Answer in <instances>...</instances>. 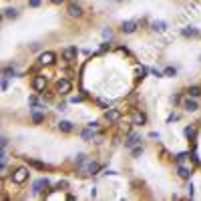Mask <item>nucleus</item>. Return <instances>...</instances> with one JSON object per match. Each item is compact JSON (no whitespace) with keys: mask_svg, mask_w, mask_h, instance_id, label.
Wrapping results in <instances>:
<instances>
[{"mask_svg":"<svg viewBox=\"0 0 201 201\" xmlns=\"http://www.w3.org/2000/svg\"><path fill=\"white\" fill-rule=\"evenodd\" d=\"M26 179H28V169L26 167H18L12 173V181L14 183H24Z\"/></svg>","mask_w":201,"mask_h":201,"instance_id":"1","label":"nucleus"},{"mask_svg":"<svg viewBox=\"0 0 201 201\" xmlns=\"http://www.w3.org/2000/svg\"><path fill=\"white\" fill-rule=\"evenodd\" d=\"M121 117H123V113H121V109H109L105 113V119L109 123H119L121 121Z\"/></svg>","mask_w":201,"mask_h":201,"instance_id":"2","label":"nucleus"},{"mask_svg":"<svg viewBox=\"0 0 201 201\" xmlns=\"http://www.w3.org/2000/svg\"><path fill=\"white\" fill-rule=\"evenodd\" d=\"M76 54H79V48H76V46H68V48L62 50V58H65L66 62H72L76 58Z\"/></svg>","mask_w":201,"mask_h":201,"instance_id":"3","label":"nucleus"},{"mask_svg":"<svg viewBox=\"0 0 201 201\" xmlns=\"http://www.w3.org/2000/svg\"><path fill=\"white\" fill-rule=\"evenodd\" d=\"M71 89H72V85H71V80H66V79H61V80L57 83V91L61 93V95L71 93Z\"/></svg>","mask_w":201,"mask_h":201,"instance_id":"4","label":"nucleus"},{"mask_svg":"<svg viewBox=\"0 0 201 201\" xmlns=\"http://www.w3.org/2000/svg\"><path fill=\"white\" fill-rule=\"evenodd\" d=\"M32 89L34 91H44L46 89V76H40V75L34 76L32 79Z\"/></svg>","mask_w":201,"mask_h":201,"instance_id":"5","label":"nucleus"},{"mask_svg":"<svg viewBox=\"0 0 201 201\" xmlns=\"http://www.w3.org/2000/svg\"><path fill=\"white\" fill-rule=\"evenodd\" d=\"M131 121H133V125H145V123H147V115L141 113V111H135V113L131 115Z\"/></svg>","mask_w":201,"mask_h":201,"instance_id":"6","label":"nucleus"},{"mask_svg":"<svg viewBox=\"0 0 201 201\" xmlns=\"http://www.w3.org/2000/svg\"><path fill=\"white\" fill-rule=\"evenodd\" d=\"M68 16H72V18H79V16H83V8H80L76 2L68 4Z\"/></svg>","mask_w":201,"mask_h":201,"instance_id":"7","label":"nucleus"},{"mask_svg":"<svg viewBox=\"0 0 201 201\" xmlns=\"http://www.w3.org/2000/svg\"><path fill=\"white\" fill-rule=\"evenodd\" d=\"M191 173H193V171H191V167H185V165L183 163H179V169H177V175L181 179H189L191 177Z\"/></svg>","mask_w":201,"mask_h":201,"instance_id":"8","label":"nucleus"},{"mask_svg":"<svg viewBox=\"0 0 201 201\" xmlns=\"http://www.w3.org/2000/svg\"><path fill=\"white\" fill-rule=\"evenodd\" d=\"M135 28H137V22H135V20H127V22H123V24H121V30L125 32V34L135 32Z\"/></svg>","mask_w":201,"mask_h":201,"instance_id":"9","label":"nucleus"},{"mask_svg":"<svg viewBox=\"0 0 201 201\" xmlns=\"http://www.w3.org/2000/svg\"><path fill=\"white\" fill-rule=\"evenodd\" d=\"M38 62H40V65H53L54 62V54L53 53H42L40 58H38Z\"/></svg>","mask_w":201,"mask_h":201,"instance_id":"10","label":"nucleus"},{"mask_svg":"<svg viewBox=\"0 0 201 201\" xmlns=\"http://www.w3.org/2000/svg\"><path fill=\"white\" fill-rule=\"evenodd\" d=\"M42 187H48V179H38V181L32 185V191H34V193H40Z\"/></svg>","mask_w":201,"mask_h":201,"instance_id":"11","label":"nucleus"},{"mask_svg":"<svg viewBox=\"0 0 201 201\" xmlns=\"http://www.w3.org/2000/svg\"><path fill=\"white\" fill-rule=\"evenodd\" d=\"M183 107H185V111H189V113L197 111V103L193 101V97H191V99H185V103H183Z\"/></svg>","mask_w":201,"mask_h":201,"instance_id":"12","label":"nucleus"},{"mask_svg":"<svg viewBox=\"0 0 201 201\" xmlns=\"http://www.w3.org/2000/svg\"><path fill=\"white\" fill-rule=\"evenodd\" d=\"M141 141V135H131V137H127L125 139V145L127 147H133V145H137Z\"/></svg>","mask_w":201,"mask_h":201,"instance_id":"13","label":"nucleus"},{"mask_svg":"<svg viewBox=\"0 0 201 201\" xmlns=\"http://www.w3.org/2000/svg\"><path fill=\"white\" fill-rule=\"evenodd\" d=\"M99 169H101V167H99V163H87V165H85V171H87L89 175H95Z\"/></svg>","mask_w":201,"mask_h":201,"instance_id":"14","label":"nucleus"},{"mask_svg":"<svg viewBox=\"0 0 201 201\" xmlns=\"http://www.w3.org/2000/svg\"><path fill=\"white\" fill-rule=\"evenodd\" d=\"M58 129L65 131V133H71L75 127H72V123H68V121H61V123H58Z\"/></svg>","mask_w":201,"mask_h":201,"instance_id":"15","label":"nucleus"},{"mask_svg":"<svg viewBox=\"0 0 201 201\" xmlns=\"http://www.w3.org/2000/svg\"><path fill=\"white\" fill-rule=\"evenodd\" d=\"M183 36H187V38H189V36H199V30H195V28H189V26H187V28H183Z\"/></svg>","mask_w":201,"mask_h":201,"instance_id":"16","label":"nucleus"},{"mask_svg":"<svg viewBox=\"0 0 201 201\" xmlns=\"http://www.w3.org/2000/svg\"><path fill=\"white\" fill-rule=\"evenodd\" d=\"M187 93H189V97L197 99V97L201 95V87H195V85H193V87H189V91H187Z\"/></svg>","mask_w":201,"mask_h":201,"instance_id":"17","label":"nucleus"},{"mask_svg":"<svg viewBox=\"0 0 201 201\" xmlns=\"http://www.w3.org/2000/svg\"><path fill=\"white\" fill-rule=\"evenodd\" d=\"M4 16L6 18H16L18 12H16V8H4Z\"/></svg>","mask_w":201,"mask_h":201,"instance_id":"18","label":"nucleus"},{"mask_svg":"<svg viewBox=\"0 0 201 201\" xmlns=\"http://www.w3.org/2000/svg\"><path fill=\"white\" fill-rule=\"evenodd\" d=\"M151 26H153V30H165V26H167V24H165V22H161V20H155V22H153L151 24Z\"/></svg>","mask_w":201,"mask_h":201,"instance_id":"19","label":"nucleus"},{"mask_svg":"<svg viewBox=\"0 0 201 201\" xmlns=\"http://www.w3.org/2000/svg\"><path fill=\"white\" fill-rule=\"evenodd\" d=\"M44 121V113H32V123H42Z\"/></svg>","mask_w":201,"mask_h":201,"instance_id":"20","label":"nucleus"},{"mask_svg":"<svg viewBox=\"0 0 201 201\" xmlns=\"http://www.w3.org/2000/svg\"><path fill=\"white\" fill-rule=\"evenodd\" d=\"M93 135H95V133H93V127H89V129H85V131H83V139H85V141L93 139Z\"/></svg>","mask_w":201,"mask_h":201,"instance_id":"21","label":"nucleus"},{"mask_svg":"<svg viewBox=\"0 0 201 201\" xmlns=\"http://www.w3.org/2000/svg\"><path fill=\"white\" fill-rule=\"evenodd\" d=\"M185 137L187 139H195V129L193 127H185Z\"/></svg>","mask_w":201,"mask_h":201,"instance_id":"22","label":"nucleus"},{"mask_svg":"<svg viewBox=\"0 0 201 201\" xmlns=\"http://www.w3.org/2000/svg\"><path fill=\"white\" fill-rule=\"evenodd\" d=\"M28 163H30V165H32V167H36V169H40V171H42V169H46V165H44V163H40V161H34V159H30V161H28Z\"/></svg>","mask_w":201,"mask_h":201,"instance_id":"23","label":"nucleus"},{"mask_svg":"<svg viewBox=\"0 0 201 201\" xmlns=\"http://www.w3.org/2000/svg\"><path fill=\"white\" fill-rule=\"evenodd\" d=\"M2 75L6 76V79H8V76H14V68H12V66H6V68L2 71Z\"/></svg>","mask_w":201,"mask_h":201,"instance_id":"24","label":"nucleus"},{"mask_svg":"<svg viewBox=\"0 0 201 201\" xmlns=\"http://www.w3.org/2000/svg\"><path fill=\"white\" fill-rule=\"evenodd\" d=\"M163 75H167V76H175V75H177V71H175L173 66H167V68L163 71Z\"/></svg>","mask_w":201,"mask_h":201,"instance_id":"25","label":"nucleus"},{"mask_svg":"<svg viewBox=\"0 0 201 201\" xmlns=\"http://www.w3.org/2000/svg\"><path fill=\"white\" fill-rule=\"evenodd\" d=\"M143 155V147H135L133 149V157H141Z\"/></svg>","mask_w":201,"mask_h":201,"instance_id":"26","label":"nucleus"},{"mask_svg":"<svg viewBox=\"0 0 201 201\" xmlns=\"http://www.w3.org/2000/svg\"><path fill=\"white\" fill-rule=\"evenodd\" d=\"M137 75H139V76H137V79H143V76L147 75V68H145V66H141L139 71H137Z\"/></svg>","mask_w":201,"mask_h":201,"instance_id":"27","label":"nucleus"},{"mask_svg":"<svg viewBox=\"0 0 201 201\" xmlns=\"http://www.w3.org/2000/svg\"><path fill=\"white\" fill-rule=\"evenodd\" d=\"M28 4H30L32 8H38V6L42 4V0H28Z\"/></svg>","mask_w":201,"mask_h":201,"instance_id":"28","label":"nucleus"},{"mask_svg":"<svg viewBox=\"0 0 201 201\" xmlns=\"http://www.w3.org/2000/svg\"><path fill=\"white\" fill-rule=\"evenodd\" d=\"M68 187V181H58L57 183V189H66Z\"/></svg>","mask_w":201,"mask_h":201,"instance_id":"29","label":"nucleus"},{"mask_svg":"<svg viewBox=\"0 0 201 201\" xmlns=\"http://www.w3.org/2000/svg\"><path fill=\"white\" fill-rule=\"evenodd\" d=\"M103 36H105V38H111V36H113V32H111V28H107V30H103Z\"/></svg>","mask_w":201,"mask_h":201,"instance_id":"30","label":"nucleus"},{"mask_svg":"<svg viewBox=\"0 0 201 201\" xmlns=\"http://www.w3.org/2000/svg\"><path fill=\"white\" fill-rule=\"evenodd\" d=\"M185 189H187V193H189V197H193V185H191V183L185 187Z\"/></svg>","mask_w":201,"mask_h":201,"instance_id":"31","label":"nucleus"},{"mask_svg":"<svg viewBox=\"0 0 201 201\" xmlns=\"http://www.w3.org/2000/svg\"><path fill=\"white\" fill-rule=\"evenodd\" d=\"M6 89H8V80H6V76H4L2 79V91H6Z\"/></svg>","mask_w":201,"mask_h":201,"instance_id":"32","label":"nucleus"},{"mask_svg":"<svg viewBox=\"0 0 201 201\" xmlns=\"http://www.w3.org/2000/svg\"><path fill=\"white\" fill-rule=\"evenodd\" d=\"M177 119H179V115H171L167 121H169V123H173V121H177Z\"/></svg>","mask_w":201,"mask_h":201,"instance_id":"33","label":"nucleus"},{"mask_svg":"<svg viewBox=\"0 0 201 201\" xmlns=\"http://www.w3.org/2000/svg\"><path fill=\"white\" fill-rule=\"evenodd\" d=\"M50 2H53V4H62L65 0H50Z\"/></svg>","mask_w":201,"mask_h":201,"instance_id":"34","label":"nucleus"},{"mask_svg":"<svg viewBox=\"0 0 201 201\" xmlns=\"http://www.w3.org/2000/svg\"><path fill=\"white\" fill-rule=\"evenodd\" d=\"M117 2H121V0H117Z\"/></svg>","mask_w":201,"mask_h":201,"instance_id":"35","label":"nucleus"}]
</instances>
